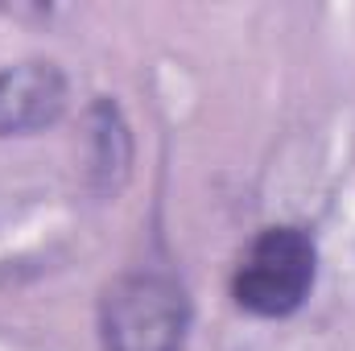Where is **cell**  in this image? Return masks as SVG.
Listing matches in <instances>:
<instances>
[{
    "label": "cell",
    "instance_id": "cell-1",
    "mask_svg": "<svg viewBox=\"0 0 355 351\" xmlns=\"http://www.w3.org/2000/svg\"><path fill=\"white\" fill-rule=\"evenodd\" d=\"M318 277V248L310 232L293 223H272L257 232L232 273V298L257 318H289L306 306Z\"/></svg>",
    "mask_w": 355,
    "mask_h": 351
},
{
    "label": "cell",
    "instance_id": "cell-2",
    "mask_svg": "<svg viewBox=\"0 0 355 351\" xmlns=\"http://www.w3.org/2000/svg\"><path fill=\"white\" fill-rule=\"evenodd\" d=\"M186 327L190 302L170 273H124L99 302L103 351H182Z\"/></svg>",
    "mask_w": 355,
    "mask_h": 351
},
{
    "label": "cell",
    "instance_id": "cell-3",
    "mask_svg": "<svg viewBox=\"0 0 355 351\" xmlns=\"http://www.w3.org/2000/svg\"><path fill=\"white\" fill-rule=\"evenodd\" d=\"M67 75L50 58H25L0 71V141L33 137L62 120L67 112Z\"/></svg>",
    "mask_w": 355,
    "mask_h": 351
},
{
    "label": "cell",
    "instance_id": "cell-4",
    "mask_svg": "<svg viewBox=\"0 0 355 351\" xmlns=\"http://www.w3.org/2000/svg\"><path fill=\"white\" fill-rule=\"evenodd\" d=\"M132 170V132L124 112L112 99L91 108V190L99 198H116Z\"/></svg>",
    "mask_w": 355,
    "mask_h": 351
}]
</instances>
